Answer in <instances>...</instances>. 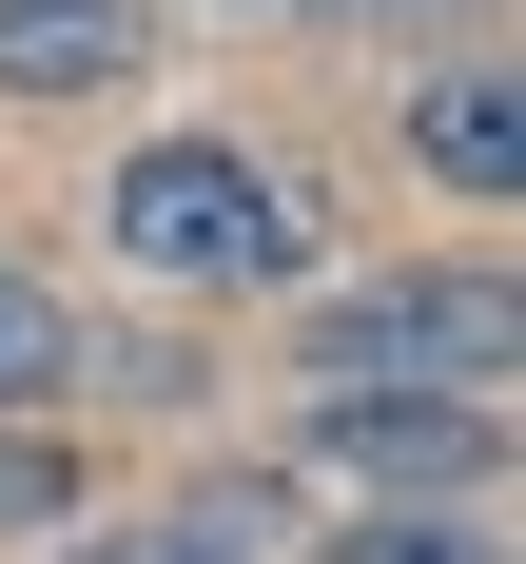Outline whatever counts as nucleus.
<instances>
[{
  "label": "nucleus",
  "mask_w": 526,
  "mask_h": 564,
  "mask_svg": "<svg viewBox=\"0 0 526 564\" xmlns=\"http://www.w3.org/2000/svg\"><path fill=\"white\" fill-rule=\"evenodd\" d=\"M117 253L175 273V292H254V273L312 253V195L273 156H234V137H157V156L117 175Z\"/></svg>",
  "instance_id": "obj_1"
},
{
  "label": "nucleus",
  "mask_w": 526,
  "mask_h": 564,
  "mask_svg": "<svg viewBox=\"0 0 526 564\" xmlns=\"http://www.w3.org/2000/svg\"><path fill=\"white\" fill-rule=\"evenodd\" d=\"M409 370L487 390L507 370V292L487 273H409V292H351L332 332H312V390H409Z\"/></svg>",
  "instance_id": "obj_2"
},
{
  "label": "nucleus",
  "mask_w": 526,
  "mask_h": 564,
  "mask_svg": "<svg viewBox=\"0 0 526 564\" xmlns=\"http://www.w3.org/2000/svg\"><path fill=\"white\" fill-rule=\"evenodd\" d=\"M137 78V0H0V98H98Z\"/></svg>",
  "instance_id": "obj_3"
},
{
  "label": "nucleus",
  "mask_w": 526,
  "mask_h": 564,
  "mask_svg": "<svg viewBox=\"0 0 526 564\" xmlns=\"http://www.w3.org/2000/svg\"><path fill=\"white\" fill-rule=\"evenodd\" d=\"M409 156L449 175V195H507V175H526V98H507V58H449V78L409 98Z\"/></svg>",
  "instance_id": "obj_4"
},
{
  "label": "nucleus",
  "mask_w": 526,
  "mask_h": 564,
  "mask_svg": "<svg viewBox=\"0 0 526 564\" xmlns=\"http://www.w3.org/2000/svg\"><path fill=\"white\" fill-rule=\"evenodd\" d=\"M78 564H254V507H195V525H98Z\"/></svg>",
  "instance_id": "obj_5"
},
{
  "label": "nucleus",
  "mask_w": 526,
  "mask_h": 564,
  "mask_svg": "<svg viewBox=\"0 0 526 564\" xmlns=\"http://www.w3.org/2000/svg\"><path fill=\"white\" fill-rule=\"evenodd\" d=\"M78 350H58V312H40V273H0V409H40Z\"/></svg>",
  "instance_id": "obj_6"
},
{
  "label": "nucleus",
  "mask_w": 526,
  "mask_h": 564,
  "mask_svg": "<svg viewBox=\"0 0 526 564\" xmlns=\"http://www.w3.org/2000/svg\"><path fill=\"white\" fill-rule=\"evenodd\" d=\"M351 564H487V525H351Z\"/></svg>",
  "instance_id": "obj_7"
}]
</instances>
